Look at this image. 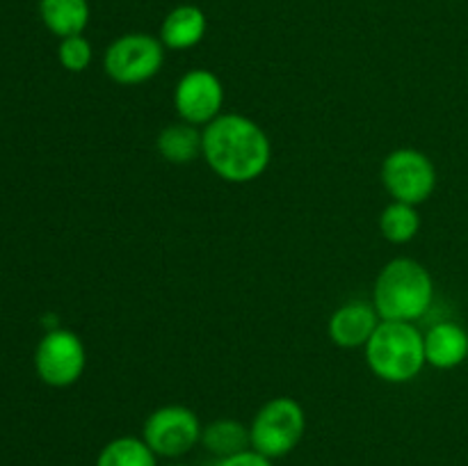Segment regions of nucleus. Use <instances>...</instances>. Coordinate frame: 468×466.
<instances>
[{
	"instance_id": "f257e3e1",
	"label": "nucleus",
	"mask_w": 468,
	"mask_h": 466,
	"mask_svg": "<svg viewBox=\"0 0 468 466\" xmlns=\"http://www.w3.org/2000/svg\"><path fill=\"white\" fill-rule=\"evenodd\" d=\"M201 158L227 183H251L263 176L272 160L268 132L245 114H219L204 126Z\"/></svg>"
},
{
	"instance_id": "f03ea898",
	"label": "nucleus",
	"mask_w": 468,
	"mask_h": 466,
	"mask_svg": "<svg viewBox=\"0 0 468 466\" xmlns=\"http://www.w3.org/2000/svg\"><path fill=\"white\" fill-rule=\"evenodd\" d=\"M432 302V274L414 259H393L375 279L373 304L382 320L414 323L428 313Z\"/></svg>"
},
{
	"instance_id": "7ed1b4c3",
	"label": "nucleus",
	"mask_w": 468,
	"mask_h": 466,
	"mask_svg": "<svg viewBox=\"0 0 468 466\" xmlns=\"http://www.w3.org/2000/svg\"><path fill=\"white\" fill-rule=\"evenodd\" d=\"M366 361L370 370L384 382H411L428 365L425 334L414 323L382 320L366 345Z\"/></svg>"
},
{
	"instance_id": "20e7f679",
	"label": "nucleus",
	"mask_w": 468,
	"mask_h": 466,
	"mask_svg": "<svg viewBox=\"0 0 468 466\" xmlns=\"http://www.w3.org/2000/svg\"><path fill=\"white\" fill-rule=\"evenodd\" d=\"M306 432V414L295 397L279 396L256 411L250 425L251 448L268 460H279L300 446Z\"/></svg>"
},
{
	"instance_id": "39448f33",
	"label": "nucleus",
	"mask_w": 468,
	"mask_h": 466,
	"mask_svg": "<svg viewBox=\"0 0 468 466\" xmlns=\"http://www.w3.org/2000/svg\"><path fill=\"white\" fill-rule=\"evenodd\" d=\"M165 64V46L160 37L128 32L117 37L103 53V69L117 85H142L158 76Z\"/></svg>"
},
{
	"instance_id": "423d86ee",
	"label": "nucleus",
	"mask_w": 468,
	"mask_h": 466,
	"mask_svg": "<svg viewBox=\"0 0 468 466\" xmlns=\"http://www.w3.org/2000/svg\"><path fill=\"white\" fill-rule=\"evenodd\" d=\"M204 425L199 416L183 405H165L151 411L142 428V439L163 460H181L201 443Z\"/></svg>"
},
{
	"instance_id": "0eeeda50",
	"label": "nucleus",
	"mask_w": 468,
	"mask_h": 466,
	"mask_svg": "<svg viewBox=\"0 0 468 466\" xmlns=\"http://www.w3.org/2000/svg\"><path fill=\"white\" fill-rule=\"evenodd\" d=\"M382 183L393 201L420 206L437 190V167L419 149H396L384 158Z\"/></svg>"
},
{
	"instance_id": "6e6552de",
	"label": "nucleus",
	"mask_w": 468,
	"mask_h": 466,
	"mask_svg": "<svg viewBox=\"0 0 468 466\" xmlns=\"http://www.w3.org/2000/svg\"><path fill=\"white\" fill-rule=\"evenodd\" d=\"M87 368V350L71 329L55 327L35 350V370L44 384L53 388L73 387Z\"/></svg>"
},
{
	"instance_id": "1a4fd4ad",
	"label": "nucleus",
	"mask_w": 468,
	"mask_h": 466,
	"mask_svg": "<svg viewBox=\"0 0 468 466\" xmlns=\"http://www.w3.org/2000/svg\"><path fill=\"white\" fill-rule=\"evenodd\" d=\"M224 85L208 69H190L174 87V108L181 122L208 126L222 114Z\"/></svg>"
},
{
	"instance_id": "9d476101",
	"label": "nucleus",
	"mask_w": 468,
	"mask_h": 466,
	"mask_svg": "<svg viewBox=\"0 0 468 466\" xmlns=\"http://www.w3.org/2000/svg\"><path fill=\"white\" fill-rule=\"evenodd\" d=\"M379 323H382V318H379L373 302L355 300L338 306V309L334 311L332 318H329L327 332L329 338H332L338 347L356 350V347L368 345V341L373 338Z\"/></svg>"
},
{
	"instance_id": "9b49d317",
	"label": "nucleus",
	"mask_w": 468,
	"mask_h": 466,
	"mask_svg": "<svg viewBox=\"0 0 468 466\" xmlns=\"http://www.w3.org/2000/svg\"><path fill=\"white\" fill-rule=\"evenodd\" d=\"M208 30V18L197 5H176L160 26V41L169 50H190L201 44Z\"/></svg>"
},
{
	"instance_id": "f8f14e48",
	"label": "nucleus",
	"mask_w": 468,
	"mask_h": 466,
	"mask_svg": "<svg viewBox=\"0 0 468 466\" xmlns=\"http://www.w3.org/2000/svg\"><path fill=\"white\" fill-rule=\"evenodd\" d=\"M468 356V334L455 323H439L425 334V361L432 368L452 370Z\"/></svg>"
},
{
	"instance_id": "ddd939ff",
	"label": "nucleus",
	"mask_w": 468,
	"mask_h": 466,
	"mask_svg": "<svg viewBox=\"0 0 468 466\" xmlns=\"http://www.w3.org/2000/svg\"><path fill=\"white\" fill-rule=\"evenodd\" d=\"M39 16L46 30L59 39L82 35L90 26V0H39Z\"/></svg>"
},
{
	"instance_id": "4468645a",
	"label": "nucleus",
	"mask_w": 468,
	"mask_h": 466,
	"mask_svg": "<svg viewBox=\"0 0 468 466\" xmlns=\"http://www.w3.org/2000/svg\"><path fill=\"white\" fill-rule=\"evenodd\" d=\"M155 149L167 163L172 164H190L204 151V135L199 126H192L187 122L169 123L160 131L155 140Z\"/></svg>"
},
{
	"instance_id": "2eb2a0df",
	"label": "nucleus",
	"mask_w": 468,
	"mask_h": 466,
	"mask_svg": "<svg viewBox=\"0 0 468 466\" xmlns=\"http://www.w3.org/2000/svg\"><path fill=\"white\" fill-rule=\"evenodd\" d=\"M201 446L213 457H229L236 452L250 450V428L233 418H218L208 423L201 432Z\"/></svg>"
},
{
	"instance_id": "dca6fc26",
	"label": "nucleus",
	"mask_w": 468,
	"mask_h": 466,
	"mask_svg": "<svg viewBox=\"0 0 468 466\" xmlns=\"http://www.w3.org/2000/svg\"><path fill=\"white\" fill-rule=\"evenodd\" d=\"M96 466H158V455L142 437H117L101 448Z\"/></svg>"
},
{
	"instance_id": "f3484780",
	"label": "nucleus",
	"mask_w": 468,
	"mask_h": 466,
	"mask_svg": "<svg viewBox=\"0 0 468 466\" xmlns=\"http://www.w3.org/2000/svg\"><path fill=\"white\" fill-rule=\"evenodd\" d=\"M379 231L393 245H407L420 231V215L416 206L391 201L379 215Z\"/></svg>"
},
{
	"instance_id": "a211bd4d",
	"label": "nucleus",
	"mask_w": 468,
	"mask_h": 466,
	"mask_svg": "<svg viewBox=\"0 0 468 466\" xmlns=\"http://www.w3.org/2000/svg\"><path fill=\"white\" fill-rule=\"evenodd\" d=\"M91 44L85 35H73L67 39H59L58 59L67 71L82 73L91 64Z\"/></svg>"
},
{
	"instance_id": "6ab92c4d",
	"label": "nucleus",
	"mask_w": 468,
	"mask_h": 466,
	"mask_svg": "<svg viewBox=\"0 0 468 466\" xmlns=\"http://www.w3.org/2000/svg\"><path fill=\"white\" fill-rule=\"evenodd\" d=\"M208 466H274V461L250 448V450L236 452V455L215 457Z\"/></svg>"
},
{
	"instance_id": "aec40b11",
	"label": "nucleus",
	"mask_w": 468,
	"mask_h": 466,
	"mask_svg": "<svg viewBox=\"0 0 468 466\" xmlns=\"http://www.w3.org/2000/svg\"><path fill=\"white\" fill-rule=\"evenodd\" d=\"M165 466H186V464H181V461H172V464H165Z\"/></svg>"
}]
</instances>
